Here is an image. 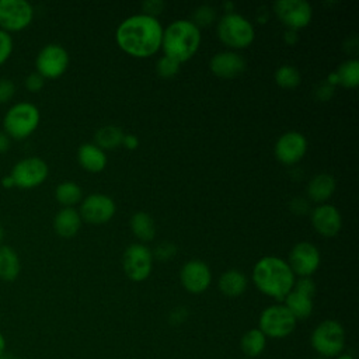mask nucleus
<instances>
[{
  "label": "nucleus",
  "mask_w": 359,
  "mask_h": 359,
  "mask_svg": "<svg viewBox=\"0 0 359 359\" xmlns=\"http://www.w3.org/2000/svg\"><path fill=\"white\" fill-rule=\"evenodd\" d=\"M115 36L119 48L126 53L147 57L160 49L163 28L156 17L136 14L119 24Z\"/></svg>",
  "instance_id": "nucleus-1"
},
{
  "label": "nucleus",
  "mask_w": 359,
  "mask_h": 359,
  "mask_svg": "<svg viewBox=\"0 0 359 359\" xmlns=\"http://www.w3.org/2000/svg\"><path fill=\"white\" fill-rule=\"evenodd\" d=\"M252 280L264 294L276 300H283L293 289L294 273L286 261L269 255L261 258L254 265Z\"/></svg>",
  "instance_id": "nucleus-2"
},
{
  "label": "nucleus",
  "mask_w": 359,
  "mask_h": 359,
  "mask_svg": "<svg viewBox=\"0 0 359 359\" xmlns=\"http://www.w3.org/2000/svg\"><path fill=\"white\" fill-rule=\"evenodd\" d=\"M201 43L199 28L189 20H177L163 29L161 48L164 55L178 63L187 62L198 50Z\"/></svg>",
  "instance_id": "nucleus-3"
},
{
  "label": "nucleus",
  "mask_w": 359,
  "mask_h": 359,
  "mask_svg": "<svg viewBox=\"0 0 359 359\" xmlns=\"http://www.w3.org/2000/svg\"><path fill=\"white\" fill-rule=\"evenodd\" d=\"M41 121V112L36 105L28 101L13 104L3 118L4 133L10 139L22 140L31 136Z\"/></svg>",
  "instance_id": "nucleus-4"
},
{
  "label": "nucleus",
  "mask_w": 359,
  "mask_h": 359,
  "mask_svg": "<svg viewBox=\"0 0 359 359\" xmlns=\"http://www.w3.org/2000/svg\"><path fill=\"white\" fill-rule=\"evenodd\" d=\"M217 35L224 45L241 49L254 41V27L241 14L227 13L217 24Z\"/></svg>",
  "instance_id": "nucleus-5"
},
{
  "label": "nucleus",
  "mask_w": 359,
  "mask_h": 359,
  "mask_svg": "<svg viewBox=\"0 0 359 359\" xmlns=\"http://www.w3.org/2000/svg\"><path fill=\"white\" fill-rule=\"evenodd\" d=\"M311 346L323 356H337L345 346V331L335 320L320 323L311 334Z\"/></svg>",
  "instance_id": "nucleus-6"
},
{
  "label": "nucleus",
  "mask_w": 359,
  "mask_h": 359,
  "mask_svg": "<svg viewBox=\"0 0 359 359\" xmlns=\"http://www.w3.org/2000/svg\"><path fill=\"white\" fill-rule=\"evenodd\" d=\"M296 318L283 304L266 307L259 316V330L265 337L283 338L292 334L296 327Z\"/></svg>",
  "instance_id": "nucleus-7"
},
{
  "label": "nucleus",
  "mask_w": 359,
  "mask_h": 359,
  "mask_svg": "<svg viewBox=\"0 0 359 359\" xmlns=\"http://www.w3.org/2000/svg\"><path fill=\"white\" fill-rule=\"evenodd\" d=\"M49 174L48 164L39 158V157H25L17 161L11 171L10 177L14 181V187L22 188V189H29L41 185Z\"/></svg>",
  "instance_id": "nucleus-8"
},
{
  "label": "nucleus",
  "mask_w": 359,
  "mask_h": 359,
  "mask_svg": "<svg viewBox=\"0 0 359 359\" xmlns=\"http://www.w3.org/2000/svg\"><path fill=\"white\" fill-rule=\"evenodd\" d=\"M34 18V7L25 0H0V29L17 32L27 28Z\"/></svg>",
  "instance_id": "nucleus-9"
},
{
  "label": "nucleus",
  "mask_w": 359,
  "mask_h": 359,
  "mask_svg": "<svg viewBox=\"0 0 359 359\" xmlns=\"http://www.w3.org/2000/svg\"><path fill=\"white\" fill-rule=\"evenodd\" d=\"M69 66V53L59 43L45 45L36 55L35 67L43 79H57Z\"/></svg>",
  "instance_id": "nucleus-10"
},
{
  "label": "nucleus",
  "mask_w": 359,
  "mask_h": 359,
  "mask_svg": "<svg viewBox=\"0 0 359 359\" xmlns=\"http://www.w3.org/2000/svg\"><path fill=\"white\" fill-rule=\"evenodd\" d=\"M122 264L123 271L129 279L135 282H142L151 272L153 252L144 244L133 243L129 247H126Z\"/></svg>",
  "instance_id": "nucleus-11"
},
{
  "label": "nucleus",
  "mask_w": 359,
  "mask_h": 359,
  "mask_svg": "<svg viewBox=\"0 0 359 359\" xmlns=\"http://www.w3.org/2000/svg\"><path fill=\"white\" fill-rule=\"evenodd\" d=\"M273 11L289 29L294 31L307 27L313 17V8L306 0H278L273 3Z\"/></svg>",
  "instance_id": "nucleus-12"
},
{
  "label": "nucleus",
  "mask_w": 359,
  "mask_h": 359,
  "mask_svg": "<svg viewBox=\"0 0 359 359\" xmlns=\"http://www.w3.org/2000/svg\"><path fill=\"white\" fill-rule=\"evenodd\" d=\"M116 206L112 198L102 194L88 195L80 205V217L91 224H102L112 219Z\"/></svg>",
  "instance_id": "nucleus-13"
},
{
  "label": "nucleus",
  "mask_w": 359,
  "mask_h": 359,
  "mask_svg": "<svg viewBox=\"0 0 359 359\" xmlns=\"http://www.w3.org/2000/svg\"><path fill=\"white\" fill-rule=\"evenodd\" d=\"M287 265L290 266L292 272L297 273L300 278L310 276L320 265V251L314 244L300 241L292 248Z\"/></svg>",
  "instance_id": "nucleus-14"
},
{
  "label": "nucleus",
  "mask_w": 359,
  "mask_h": 359,
  "mask_svg": "<svg viewBox=\"0 0 359 359\" xmlns=\"http://www.w3.org/2000/svg\"><path fill=\"white\" fill-rule=\"evenodd\" d=\"M307 150V140L303 133L289 130L280 135L275 143V156L283 164H294L300 161Z\"/></svg>",
  "instance_id": "nucleus-15"
},
{
  "label": "nucleus",
  "mask_w": 359,
  "mask_h": 359,
  "mask_svg": "<svg viewBox=\"0 0 359 359\" xmlns=\"http://www.w3.org/2000/svg\"><path fill=\"white\" fill-rule=\"evenodd\" d=\"M180 279L182 286L189 292V293H202L205 292L212 280V273L209 266L198 259L188 261L184 264L180 272Z\"/></svg>",
  "instance_id": "nucleus-16"
},
{
  "label": "nucleus",
  "mask_w": 359,
  "mask_h": 359,
  "mask_svg": "<svg viewBox=\"0 0 359 359\" xmlns=\"http://www.w3.org/2000/svg\"><path fill=\"white\" fill-rule=\"evenodd\" d=\"M311 223L316 231L321 236L334 237L341 230L342 217L335 206L323 203L316 206L311 212Z\"/></svg>",
  "instance_id": "nucleus-17"
},
{
  "label": "nucleus",
  "mask_w": 359,
  "mask_h": 359,
  "mask_svg": "<svg viewBox=\"0 0 359 359\" xmlns=\"http://www.w3.org/2000/svg\"><path fill=\"white\" fill-rule=\"evenodd\" d=\"M210 70L222 79H233L244 72L245 60L236 52H219L210 59Z\"/></svg>",
  "instance_id": "nucleus-18"
},
{
  "label": "nucleus",
  "mask_w": 359,
  "mask_h": 359,
  "mask_svg": "<svg viewBox=\"0 0 359 359\" xmlns=\"http://www.w3.org/2000/svg\"><path fill=\"white\" fill-rule=\"evenodd\" d=\"M80 165L90 172H100L107 165V156L102 149L94 143H83L77 151Z\"/></svg>",
  "instance_id": "nucleus-19"
},
{
  "label": "nucleus",
  "mask_w": 359,
  "mask_h": 359,
  "mask_svg": "<svg viewBox=\"0 0 359 359\" xmlns=\"http://www.w3.org/2000/svg\"><path fill=\"white\" fill-rule=\"evenodd\" d=\"M80 227H81V217L74 208L60 209L53 219V229L57 233V236L63 238H70L76 236Z\"/></svg>",
  "instance_id": "nucleus-20"
},
{
  "label": "nucleus",
  "mask_w": 359,
  "mask_h": 359,
  "mask_svg": "<svg viewBox=\"0 0 359 359\" xmlns=\"http://www.w3.org/2000/svg\"><path fill=\"white\" fill-rule=\"evenodd\" d=\"M21 271L18 254L10 245L0 244V279L13 282L17 279Z\"/></svg>",
  "instance_id": "nucleus-21"
},
{
  "label": "nucleus",
  "mask_w": 359,
  "mask_h": 359,
  "mask_svg": "<svg viewBox=\"0 0 359 359\" xmlns=\"http://www.w3.org/2000/svg\"><path fill=\"white\" fill-rule=\"evenodd\" d=\"M335 178L331 174H318L309 182L307 194L311 201L323 202L327 201L335 191Z\"/></svg>",
  "instance_id": "nucleus-22"
},
{
  "label": "nucleus",
  "mask_w": 359,
  "mask_h": 359,
  "mask_svg": "<svg viewBox=\"0 0 359 359\" xmlns=\"http://www.w3.org/2000/svg\"><path fill=\"white\" fill-rule=\"evenodd\" d=\"M247 287V278L238 269H229L219 278V289L229 297H237L244 293Z\"/></svg>",
  "instance_id": "nucleus-23"
},
{
  "label": "nucleus",
  "mask_w": 359,
  "mask_h": 359,
  "mask_svg": "<svg viewBox=\"0 0 359 359\" xmlns=\"http://www.w3.org/2000/svg\"><path fill=\"white\" fill-rule=\"evenodd\" d=\"M283 300V306L292 313L296 320L307 318L313 311V297H309L294 289H292Z\"/></svg>",
  "instance_id": "nucleus-24"
},
{
  "label": "nucleus",
  "mask_w": 359,
  "mask_h": 359,
  "mask_svg": "<svg viewBox=\"0 0 359 359\" xmlns=\"http://www.w3.org/2000/svg\"><path fill=\"white\" fill-rule=\"evenodd\" d=\"M130 229L133 234L142 241H150L156 234V224L153 217L146 212H136L130 217Z\"/></svg>",
  "instance_id": "nucleus-25"
},
{
  "label": "nucleus",
  "mask_w": 359,
  "mask_h": 359,
  "mask_svg": "<svg viewBox=\"0 0 359 359\" xmlns=\"http://www.w3.org/2000/svg\"><path fill=\"white\" fill-rule=\"evenodd\" d=\"M266 345V337L259 328H252L247 331L241 338V349L247 356L255 358L261 355Z\"/></svg>",
  "instance_id": "nucleus-26"
},
{
  "label": "nucleus",
  "mask_w": 359,
  "mask_h": 359,
  "mask_svg": "<svg viewBox=\"0 0 359 359\" xmlns=\"http://www.w3.org/2000/svg\"><path fill=\"white\" fill-rule=\"evenodd\" d=\"M55 198L65 208H73L81 199V188L73 181L60 182L55 189Z\"/></svg>",
  "instance_id": "nucleus-27"
},
{
  "label": "nucleus",
  "mask_w": 359,
  "mask_h": 359,
  "mask_svg": "<svg viewBox=\"0 0 359 359\" xmlns=\"http://www.w3.org/2000/svg\"><path fill=\"white\" fill-rule=\"evenodd\" d=\"M122 139H123V132L114 125L102 126L95 133V144L102 150L118 147L119 144H122Z\"/></svg>",
  "instance_id": "nucleus-28"
},
{
  "label": "nucleus",
  "mask_w": 359,
  "mask_h": 359,
  "mask_svg": "<svg viewBox=\"0 0 359 359\" xmlns=\"http://www.w3.org/2000/svg\"><path fill=\"white\" fill-rule=\"evenodd\" d=\"M335 73L338 76L339 84L348 88H353L359 83V62L356 59H349L344 62Z\"/></svg>",
  "instance_id": "nucleus-29"
},
{
  "label": "nucleus",
  "mask_w": 359,
  "mask_h": 359,
  "mask_svg": "<svg viewBox=\"0 0 359 359\" xmlns=\"http://www.w3.org/2000/svg\"><path fill=\"white\" fill-rule=\"evenodd\" d=\"M275 81L279 87L294 88L300 83V73L294 66L283 65L275 72Z\"/></svg>",
  "instance_id": "nucleus-30"
},
{
  "label": "nucleus",
  "mask_w": 359,
  "mask_h": 359,
  "mask_svg": "<svg viewBox=\"0 0 359 359\" xmlns=\"http://www.w3.org/2000/svg\"><path fill=\"white\" fill-rule=\"evenodd\" d=\"M156 70L157 73L164 77V79H171L174 77L178 70H180V63L177 60H174L172 57H168V56H161L157 63H156Z\"/></svg>",
  "instance_id": "nucleus-31"
},
{
  "label": "nucleus",
  "mask_w": 359,
  "mask_h": 359,
  "mask_svg": "<svg viewBox=\"0 0 359 359\" xmlns=\"http://www.w3.org/2000/svg\"><path fill=\"white\" fill-rule=\"evenodd\" d=\"M13 36L11 34L0 29V66L8 60L13 53Z\"/></svg>",
  "instance_id": "nucleus-32"
},
{
  "label": "nucleus",
  "mask_w": 359,
  "mask_h": 359,
  "mask_svg": "<svg viewBox=\"0 0 359 359\" xmlns=\"http://www.w3.org/2000/svg\"><path fill=\"white\" fill-rule=\"evenodd\" d=\"M215 18V10L209 6H201L195 10L194 14V24L199 28V25H209Z\"/></svg>",
  "instance_id": "nucleus-33"
},
{
  "label": "nucleus",
  "mask_w": 359,
  "mask_h": 359,
  "mask_svg": "<svg viewBox=\"0 0 359 359\" xmlns=\"http://www.w3.org/2000/svg\"><path fill=\"white\" fill-rule=\"evenodd\" d=\"M15 94V84L10 79H0V105L8 102Z\"/></svg>",
  "instance_id": "nucleus-34"
},
{
  "label": "nucleus",
  "mask_w": 359,
  "mask_h": 359,
  "mask_svg": "<svg viewBox=\"0 0 359 359\" xmlns=\"http://www.w3.org/2000/svg\"><path fill=\"white\" fill-rule=\"evenodd\" d=\"M293 289L300 292V293H303V294H306V296H309V297H313L314 293H316V285L310 279V276H303L299 280H294Z\"/></svg>",
  "instance_id": "nucleus-35"
},
{
  "label": "nucleus",
  "mask_w": 359,
  "mask_h": 359,
  "mask_svg": "<svg viewBox=\"0 0 359 359\" xmlns=\"http://www.w3.org/2000/svg\"><path fill=\"white\" fill-rule=\"evenodd\" d=\"M24 84H25V88H27L28 91H31V93H38V91L42 90V87H43V84H45V79H43L39 73L34 72V73H31V74H28V76L25 77Z\"/></svg>",
  "instance_id": "nucleus-36"
},
{
  "label": "nucleus",
  "mask_w": 359,
  "mask_h": 359,
  "mask_svg": "<svg viewBox=\"0 0 359 359\" xmlns=\"http://www.w3.org/2000/svg\"><path fill=\"white\" fill-rule=\"evenodd\" d=\"M175 252H177V248H175V245L171 244V243H161V244H158V245L156 247V250H154V255H156L158 259H161V261H164V259H171Z\"/></svg>",
  "instance_id": "nucleus-37"
},
{
  "label": "nucleus",
  "mask_w": 359,
  "mask_h": 359,
  "mask_svg": "<svg viewBox=\"0 0 359 359\" xmlns=\"http://www.w3.org/2000/svg\"><path fill=\"white\" fill-rule=\"evenodd\" d=\"M142 7L144 10L143 14L154 17L156 14H160L161 10L164 8V1H161V0H147V1L142 3Z\"/></svg>",
  "instance_id": "nucleus-38"
},
{
  "label": "nucleus",
  "mask_w": 359,
  "mask_h": 359,
  "mask_svg": "<svg viewBox=\"0 0 359 359\" xmlns=\"http://www.w3.org/2000/svg\"><path fill=\"white\" fill-rule=\"evenodd\" d=\"M122 144L129 149V150H135L137 146H139V139L135 136V135H123V139H122Z\"/></svg>",
  "instance_id": "nucleus-39"
},
{
  "label": "nucleus",
  "mask_w": 359,
  "mask_h": 359,
  "mask_svg": "<svg viewBox=\"0 0 359 359\" xmlns=\"http://www.w3.org/2000/svg\"><path fill=\"white\" fill-rule=\"evenodd\" d=\"M10 149V137L4 133V130H0V153H4Z\"/></svg>",
  "instance_id": "nucleus-40"
},
{
  "label": "nucleus",
  "mask_w": 359,
  "mask_h": 359,
  "mask_svg": "<svg viewBox=\"0 0 359 359\" xmlns=\"http://www.w3.org/2000/svg\"><path fill=\"white\" fill-rule=\"evenodd\" d=\"M285 39H286L287 43L293 45V43L297 41V34H296V31H294V29H287L286 34H285Z\"/></svg>",
  "instance_id": "nucleus-41"
},
{
  "label": "nucleus",
  "mask_w": 359,
  "mask_h": 359,
  "mask_svg": "<svg viewBox=\"0 0 359 359\" xmlns=\"http://www.w3.org/2000/svg\"><path fill=\"white\" fill-rule=\"evenodd\" d=\"M1 185H3L4 188H13V187H14V181H13V178L10 177V174H8V175H4V177L1 178Z\"/></svg>",
  "instance_id": "nucleus-42"
},
{
  "label": "nucleus",
  "mask_w": 359,
  "mask_h": 359,
  "mask_svg": "<svg viewBox=\"0 0 359 359\" xmlns=\"http://www.w3.org/2000/svg\"><path fill=\"white\" fill-rule=\"evenodd\" d=\"M4 351H6V338H4V335L0 332V356L4 355Z\"/></svg>",
  "instance_id": "nucleus-43"
},
{
  "label": "nucleus",
  "mask_w": 359,
  "mask_h": 359,
  "mask_svg": "<svg viewBox=\"0 0 359 359\" xmlns=\"http://www.w3.org/2000/svg\"><path fill=\"white\" fill-rule=\"evenodd\" d=\"M328 84L330 86H332V84H335V83H338V76H337V73L335 72H332V73H330V76H328Z\"/></svg>",
  "instance_id": "nucleus-44"
},
{
  "label": "nucleus",
  "mask_w": 359,
  "mask_h": 359,
  "mask_svg": "<svg viewBox=\"0 0 359 359\" xmlns=\"http://www.w3.org/2000/svg\"><path fill=\"white\" fill-rule=\"evenodd\" d=\"M3 238H4V227H3V224L0 223V243L3 241Z\"/></svg>",
  "instance_id": "nucleus-45"
},
{
  "label": "nucleus",
  "mask_w": 359,
  "mask_h": 359,
  "mask_svg": "<svg viewBox=\"0 0 359 359\" xmlns=\"http://www.w3.org/2000/svg\"><path fill=\"white\" fill-rule=\"evenodd\" d=\"M337 359H355V358H352L351 355H341V356H338Z\"/></svg>",
  "instance_id": "nucleus-46"
},
{
  "label": "nucleus",
  "mask_w": 359,
  "mask_h": 359,
  "mask_svg": "<svg viewBox=\"0 0 359 359\" xmlns=\"http://www.w3.org/2000/svg\"><path fill=\"white\" fill-rule=\"evenodd\" d=\"M0 359H6V358H4V355H3V356H0Z\"/></svg>",
  "instance_id": "nucleus-47"
},
{
  "label": "nucleus",
  "mask_w": 359,
  "mask_h": 359,
  "mask_svg": "<svg viewBox=\"0 0 359 359\" xmlns=\"http://www.w3.org/2000/svg\"><path fill=\"white\" fill-rule=\"evenodd\" d=\"M314 359H324V358H314Z\"/></svg>",
  "instance_id": "nucleus-48"
}]
</instances>
